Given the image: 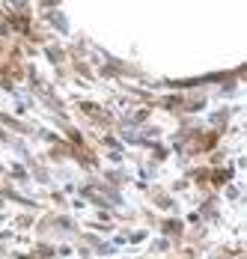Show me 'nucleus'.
<instances>
[]
</instances>
